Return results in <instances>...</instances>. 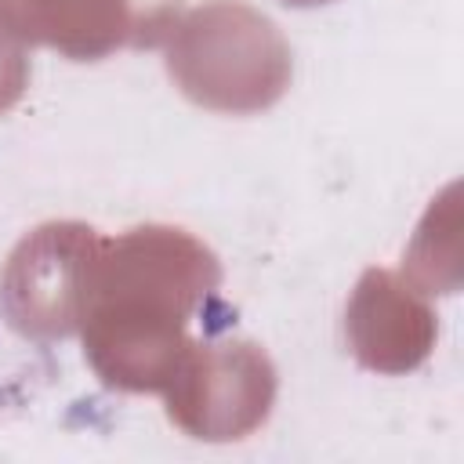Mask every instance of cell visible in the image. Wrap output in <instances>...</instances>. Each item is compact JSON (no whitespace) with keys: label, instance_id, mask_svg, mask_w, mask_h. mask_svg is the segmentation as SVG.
<instances>
[{"label":"cell","instance_id":"6da1fadb","mask_svg":"<svg viewBox=\"0 0 464 464\" xmlns=\"http://www.w3.org/2000/svg\"><path fill=\"white\" fill-rule=\"evenodd\" d=\"M218 283L214 250L185 228L141 225L102 239L80 323L91 370L120 392H163L192 344L185 326Z\"/></svg>","mask_w":464,"mask_h":464},{"label":"cell","instance_id":"7a4b0ae2","mask_svg":"<svg viewBox=\"0 0 464 464\" xmlns=\"http://www.w3.org/2000/svg\"><path fill=\"white\" fill-rule=\"evenodd\" d=\"M167 76L210 112L250 116L272 109L290 87V44L268 14L243 0H207L163 36Z\"/></svg>","mask_w":464,"mask_h":464},{"label":"cell","instance_id":"3957f363","mask_svg":"<svg viewBox=\"0 0 464 464\" xmlns=\"http://www.w3.org/2000/svg\"><path fill=\"white\" fill-rule=\"evenodd\" d=\"M102 239L105 236L83 221H47L33 228L0 272V312L7 326L33 341L76 334Z\"/></svg>","mask_w":464,"mask_h":464},{"label":"cell","instance_id":"277c9868","mask_svg":"<svg viewBox=\"0 0 464 464\" xmlns=\"http://www.w3.org/2000/svg\"><path fill=\"white\" fill-rule=\"evenodd\" d=\"M276 366L254 341L188 344L163 388L167 417L199 442H239L276 406Z\"/></svg>","mask_w":464,"mask_h":464},{"label":"cell","instance_id":"5b68a950","mask_svg":"<svg viewBox=\"0 0 464 464\" xmlns=\"http://www.w3.org/2000/svg\"><path fill=\"white\" fill-rule=\"evenodd\" d=\"M178 18L170 0H0V29L22 47H51L98 62L120 47H149Z\"/></svg>","mask_w":464,"mask_h":464},{"label":"cell","instance_id":"8992f818","mask_svg":"<svg viewBox=\"0 0 464 464\" xmlns=\"http://www.w3.org/2000/svg\"><path fill=\"white\" fill-rule=\"evenodd\" d=\"M435 312L417 286L384 268H366L348 297L344 337L359 366L373 373H410L435 348Z\"/></svg>","mask_w":464,"mask_h":464},{"label":"cell","instance_id":"52a82bcc","mask_svg":"<svg viewBox=\"0 0 464 464\" xmlns=\"http://www.w3.org/2000/svg\"><path fill=\"white\" fill-rule=\"evenodd\" d=\"M29 87V51L0 29V112L14 109Z\"/></svg>","mask_w":464,"mask_h":464},{"label":"cell","instance_id":"ba28073f","mask_svg":"<svg viewBox=\"0 0 464 464\" xmlns=\"http://www.w3.org/2000/svg\"><path fill=\"white\" fill-rule=\"evenodd\" d=\"M290 7H315V4H330V0H286Z\"/></svg>","mask_w":464,"mask_h":464}]
</instances>
